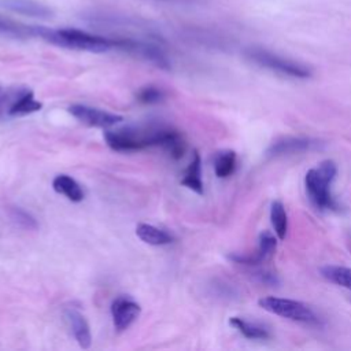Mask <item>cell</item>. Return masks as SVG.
I'll list each match as a JSON object with an SVG mask.
<instances>
[{
    "instance_id": "cell-20",
    "label": "cell",
    "mask_w": 351,
    "mask_h": 351,
    "mask_svg": "<svg viewBox=\"0 0 351 351\" xmlns=\"http://www.w3.org/2000/svg\"><path fill=\"white\" fill-rule=\"evenodd\" d=\"M236 169V152L225 149L217 152L214 158V171L218 178H226L233 174Z\"/></svg>"
},
{
    "instance_id": "cell-18",
    "label": "cell",
    "mask_w": 351,
    "mask_h": 351,
    "mask_svg": "<svg viewBox=\"0 0 351 351\" xmlns=\"http://www.w3.org/2000/svg\"><path fill=\"white\" fill-rule=\"evenodd\" d=\"M321 276L339 287L347 288L351 291V269L337 265H326L319 269Z\"/></svg>"
},
{
    "instance_id": "cell-22",
    "label": "cell",
    "mask_w": 351,
    "mask_h": 351,
    "mask_svg": "<svg viewBox=\"0 0 351 351\" xmlns=\"http://www.w3.org/2000/svg\"><path fill=\"white\" fill-rule=\"evenodd\" d=\"M270 221L277 237L280 240H284L288 230V217L284 204L278 200L273 202L270 206Z\"/></svg>"
},
{
    "instance_id": "cell-8",
    "label": "cell",
    "mask_w": 351,
    "mask_h": 351,
    "mask_svg": "<svg viewBox=\"0 0 351 351\" xmlns=\"http://www.w3.org/2000/svg\"><path fill=\"white\" fill-rule=\"evenodd\" d=\"M141 307L128 296H118L111 304V317L118 332L128 329L140 315Z\"/></svg>"
},
{
    "instance_id": "cell-5",
    "label": "cell",
    "mask_w": 351,
    "mask_h": 351,
    "mask_svg": "<svg viewBox=\"0 0 351 351\" xmlns=\"http://www.w3.org/2000/svg\"><path fill=\"white\" fill-rule=\"evenodd\" d=\"M247 58L262 67H266L284 75L295 78H307L311 74V70L307 66L292 59L284 58L281 55H277L265 48H250L247 51Z\"/></svg>"
},
{
    "instance_id": "cell-17",
    "label": "cell",
    "mask_w": 351,
    "mask_h": 351,
    "mask_svg": "<svg viewBox=\"0 0 351 351\" xmlns=\"http://www.w3.org/2000/svg\"><path fill=\"white\" fill-rule=\"evenodd\" d=\"M136 234L140 240L151 245H165L173 241L171 234L149 223H138L136 226Z\"/></svg>"
},
{
    "instance_id": "cell-7",
    "label": "cell",
    "mask_w": 351,
    "mask_h": 351,
    "mask_svg": "<svg viewBox=\"0 0 351 351\" xmlns=\"http://www.w3.org/2000/svg\"><path fill=\"white\" fill-rule=\"evenodd\" d=\"M115 43H117L115 48H119V49H123L133 55H137L160 69L170 67L167 56L163 53V51L159 47H156L154 44L136 41L132 38H119V40H115Z\"/></svg>"
},
{
    "instance_id": "cell-25",
    "label": "cell",
    "mask_w": 351,
    "mask_h": 351,
    "mask_svg": "<svg viewBox=\"0 0 351 351\" xmlns=\"http://www.w3.org/2000/svg\"><path fill=\"white\" fill-rule=\"evenodd\" d=\"M10 97H11V96H10V93L4 92V90L1 89V86H0V111H3V110H4L5 104L10 101V100H8Z\"/></svg>"
},
{
    "instance_id": "cell-13",
    "label": "cell",
    "mask_w": 351,
    "mask_h": 351,
    "mask_svg": "<svg viewBox=\"0 0 351 351\" xmlns=\"http://www.w3.org/2000/svg\"><path fill=\"white\" fill-rule=\"evenodd\" d=\"M158 147L163 148L173 159H181L186 151V143L182 134L169 128L162 129Z\"/></svg>"
},
{
    "instance_id": "cell-11",
    "label": "cell",
    "mask_w": 351,
    "mask_h": 351,
    "mask_svg": "<svg viewBox=\"0 0 351 351\" xmlns=\"http://www.w3.org/2000/svg\"><path fill=\"white\" fill-rule=\"evenodd\" d=\"M43 107L40 101L34 99V93L30 89H18L12 96V101L7 108V114L11 117H22L38 111Z\"/></svg>"
},
{
    "instance_id": "cell-12",
    "label": "cell",
    "mask_w": 351,
    "mask_h": 351,
    "mask_svg": "<svg viewBox=\"0 0 351 351\" xmlns=\"http://www.w3.org/2000/svg\"><path fill=\"white\" fill-rule=\"evenodd\" d=\"M1 5L12 12L33 16V18H48L52 11L34 0H1Z\"/></svg>"
},
{
    "instance_id": "cell-3",
    "label": "cell",
    "mask_w": 351,
    "mask_h": 351,
    "mask_svg": "<svg viewBox=\"0 0 351 351\" xmlns=\"http://www.w3.org/2000/svg\"><path fill=\"white\" fill-rule=\"evenodd\" d=\"M258 304L265 311L291 319V321L310 324V325L319 324V318L317 317L314 310L306 303L299 300L277 298V296H265L258 300Z\"/></svg>"
},
{
    "instance_id": "cell-2",
    "label": "cell",
    "mask_w": 351,
    "mask_h": 351,
    "mask_svg": "<svg viewBox=\"0 0 351 351\" xmlns=\"http://www.w3.org/2000/svg\"><path fill=\"white\" fill-rule=\"evenodd\" d=\"M337 174L333 160H324L318 167L310 169L304 176L306 193L319 210H337L339 206L330 193V185Z\"/></svg>"
},
{
    "instance_id": "cell-6",
    "label": "cell",
    "mask_w": 351,
    "mask_h": 351,
    "mask_svg": "<svg viewBox=\"0 0 351 351\" xmlns=\"http://www.w3.org/2000/svg\"><path fill=\"white\" fill-rule=\"evenodd\" d=\"M69 112L84 125L93 126V128H101V129H108V128L123 121V118L121 115H117V114H112V112H108V111H104L100 108L84 106V104L70 106Z\"/></svg>"
},
{
    "instance_id": "cell-24",
    "label": "cell",
    "mask_w": 351,
    "mask_h": 351,
    "mask_svg": "<svg viewBox=\"0 0 351 351\" xmlns=\"http://www.w3.org/2000/svg\"><path fill=\"white\" fill-rule=\"evenodd\" d=\"M12 217H14V219H16V222L21 223L23 228L30 229V228H36V226H37V225H36V221H34L26 211L21 210V208H14V210H12Z\"/></svg>"
},
{
    "instance_id": "cell-16",
    "label": "cell",
    "mask_w": 351,
    "mask_h": 351,
    "mask_svg": "<svg viewBox=\"0 0 351 351\" xmlns=\"http://www.w3.org/2000/svg\"><path fill=\"white\" fill-rule=\"evenodd\" d=\"M52 186H53L55 192L64 195L71 202L78 203L84 199V192H82L80 184L67 174L56 176L52 181Z\"/></svg>"
},
{
    "instance_id": "cell-14",
    "label": "cell",
    "mask_w": 351,
    "mask_h": 351,
    "mask_svg": "<svg viewBox=\"0 0 351 351\" xmlns=\"http://www.w3.org/2000/svg\"><path fill=\"white\" fill-rule=\"evenodd\" d=\"M66 318L70 322L74 337L78 341L80 347L89 348L90 343H92V336H90L89 325H88L86 319L84 318V315L74 308H69V310H66Z\"/></svg>"
},
{
    "instance_id": "cell-9",
    "label": "cell",
    "mask_w": 351,
    "mask_h": 351,
    "mask_svg": "<svg viewBox=\"0 0 351 351\" xmlns=\"http://www.w3.org/2000/svg\"><path fill=\"white\" fill-rule=\"evenodd\" d=\"M277 248V240L276 237L265 230L259 234V243H258V250L255 254L251 255H232L230 258L240 265H247V266H256L261 263H265L266 261L271 259Z\"/></svg>"
},
{
    "instance_id": "cell-10",
    "label": "cell",
    "mask_w": 351,
    "mask_h": 351,
    "mask_svg": "<svg viewBox=\"0 0 351 351\" xmlns=\"http://www.w3.org/2000/svg\"><path fill=\"white\" fill-rule=\"evenodd\" d=\"M319 143L314 138L308 137H284L274 141L266 151L269 156H282V155H293L310 151L317 148Z\"/></svg>"
},
{
    "instance_id": "cell-15",
    "label": "cell",
    "mask_w": 351,
    "mask_h": 351,
    "mask_svg": "<svg viewBox=\"0 0 351 351\" xmlns=\"http://www.w3.org/2000/svg\"><path fill=\"white\" fill-rule=\"evenodd\" d=\"M181 185L186 186L188 189L196 192L197 195L203 193V181H202V159L197 151L193 152L192 160L185 169L184 177L181 180Z\"/></svg>"
},
{
    "instance_id": "cell-23",
    "label": "cell",
    "mask_w": 351,
    "mask_h": 351,
    "mask_svg": "<svg viewBox=\"0 0 351 351\" xmlns=\"http://www.w3.org/2000/svg\"><path fill=\"white\" fill-rule=\"evenodd\" d=\"M163 97H165L163 90L159 89L158 86H154V85L143 86V88L136 93L137 101H140V103H143V104H156V103L162 101Z\"/></svg>"
},
{
    "instance_id": "cell-19",
    "label": "cell",
    "mask_w": 351,
    "mask_h": 351,
    "mask_svg": "<svg viewBox=\"0 0 351 351\" xmlns=\"http://www.w3.org/2000/svg\"><path fill=\"white\" fill-rule=\"evenodd\" d=\"M0 34L7 37H15V38L36 37V26L25 25V23L0 16Z\"/></svg>"
},
{
    "instance_id": "cell-4",
    "label": "cell",
    "mask_w": 351,
    "mask_h": 351,
    "mask_svg": "<svg viewBox=\"0 0 351 351\" xmlns=\"http://www.w3.org/2000/svg\"><path fill=\"white\" fill-rule=\"evenodd\" d=\"M158 128L140 130V129H121L108 130L104 133L106 144L118 152H133L147 147H155Z\"/></svg>"
},
{
    "instance_id": "cell-21",
    "label": "cell",
    "mask_w": 351,
    "mask_h": 351,
    "mask_svg": "<svg viewBox=\"0 0 351 351\" xmlns=\"http://www.w3.org/2000/svg\"><path fill=\"white\" fill-rule=\"evenodd\" d=\"M229 324L237 329L244 337L247 339H259V340H263V339H267L269 337V332L267 329H265L263 326L258 325V324H252V322H248L240 317H232L229 319Z\"/></svg>"
},
{
    "instance_id": "cell-1",
    "label": "cell",
    "mask_w": 351,
    "mask_h": 351,
    "mask_svg": "<svg viewBox=\"0 0 351 351\" xmlns=\"http://www.w3.org/2000/svg\"><path fill=\"white\" fill-rule=\"evenodd\" d=\"M36 37H40L58 47L96 53L107 52L117 47V43L112 38L78 29H49L45 26H36Z\"/></svg>"
}]
</instances>
